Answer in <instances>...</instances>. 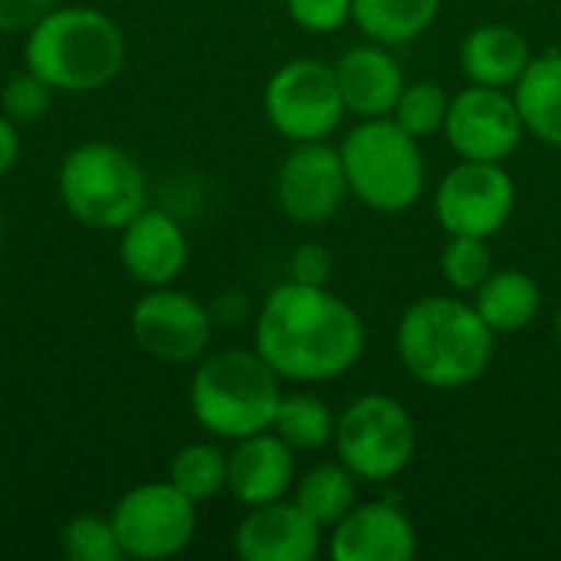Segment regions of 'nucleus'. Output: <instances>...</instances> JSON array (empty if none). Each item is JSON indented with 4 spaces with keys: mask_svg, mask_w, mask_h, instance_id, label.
I'll list each match as a JSON object with an SVG mask.
<instances>
[{
    "mask_svg": "<svg viewBox=\"0 0 561 561\" xmlns=\"http://www.w3.org/2000/svg\"><path fill=\"white\" fill-rule=\"evenodd\" d=\"M256 352L283 381H335L362 362L365 322L325 286L289 279L263 299Z\"/></svg>",
    "mask_w": 561,
    "mask_h": 561,
    "instance_id": "obj_1",
    "label": "nucleus"
},
{
    "mask_svg": "<svg viewBox=\"0 0 561 561\" xmlns=\"http://www.w3.org/2000/svg\"><path fill=\"white\" fill-rule=\"evenodd\" d=\"M398 358L414 381L434 391L477 385L496 355V332L473 302L454 296H424L398 322Z\"/></svg>",
    "mask_w": 561,
    "mask_h": 561,
    "instance_id": "obj_2",
    "label": "nucleus"
},
{
    "mask_svg": "<svg viewBox=\"0 0 561 561\" xmlns=\"http://www.w3.org/2000/svg\"><path fill=\"white\" fill-rule=\"evenodd\" d=\"M23 62L56 92H92L122 72L125 36L92 7H53L26 33Z\"/></svg>",
    "mask_w": 561,
    "mask_h": 561,
    "instance_id": "obj_3",
    "label": "nucleus"
},
{
    "mask_svg": "<svg viewBox=\"0 0 561 561\" xmlns=\"http://www.w3.org/2000/svg\"><path fill=\"white\" fill-rule=\"evenodd\" d=\"M279 375L253 348H224L204 358L191 381L194 421L220 437L243 440L273 427L276 408L283 401Z\"/></svg>",
    "mask_w": 561,
    "mask_h": 561,
    "instance_id": "obj_4",
    "label": "nucleus"
},
{
    "mask_svg": "<svg viewBox=\"0 0 561 561\" xmlns=\"http://www.w3.org/2000/svg\"><path fill=\"white\" fill-rule=\"evenodd\" d=\"M348 191L378 214L411 210L427 184L421 138L404 131L391 115L362 118L339 145Z\"/></svg>",
    "mask_w": 561,
    "mask_h": 561,
    "instance_id": "obj_5",
    "label": "nucleus"
},
{
    "mask_svg": "<svg viewBox=\"0 0 561 561\" xmlns=\"http://www.w3.org/2000/svg\"><path fill=\"white\" fill-rule=\"evenodd\" d=\"M59 197L82 227L122 230L145 207V174L128 151L85 141L59 168Z\"/></svg>",
    "mask_w": 561,
    "mask_h": 561,
    "instance_id": "obj_6",
    "label": "nucleus"
},
{
    "mask_svg": "<svg viewBox=\"0 0 561 561\" xmlns=\"http://www.w3.org/2000/svg\"><path fill=\"white\" fill-rule=\"evenodd\" d=\"M339 460L365 483H385L408 470L417 450V427L391 394L355 398L335 424Z\"/></svg>",
    "mask_w": 561,
    "mask_h": 561,
    "instance_id": "obj_7",
    "label": "nucleus"
},
{
    "mask_svg": "<svg viewBox=\"0 0 561 561\" xmlns=\"http://www.w3.org/2000/svg\"><path fill=\"white\" fill-rule=\"evenodd\" d=\"M263 108L283 138L325 141L345 115L335 66L322 59H293L279 66L266 82Z\"/></svg>",
    "mask_w": 561,
    "mask_h": 561,
    "instance_id": "obj_8",
    "label": "nucleus"
},
{
    "mask_svg": "<svg viewBox=\"0 0 561 561\" xmlns=\"http://www.w3.org/2000/svg\"><path fill=\"white\" fill-rule=\"evenodd\" d=\"M108 519L128 559L161 561L194 542L197 503L187 500L171 480L141 483L115 503Z\"/></svg>",
    "mask_w": 561,
    "mask_h": 561,
    "instance_id": "obj_9",
    "label": "nucleus"
},
{
    "mask_svg": "<svg viewBox=\"0 0 561 561\" xmlns=\"http://www.w3.org/2000/svg\"><path fill=\"white\" fill-rule=\"evenodd\" d=\"M516 210V181L500 161H463L450 168L434 191V214L447 237L500 233Z\"/></svg>",
    "mask_w": 561,
    "mask_h": 561,
    "instance_id": "obj_10",
    "label": "nucleus"
},
{
    "mask_svg": "<svg viewBox=\"0 0 561 561\" xmlns=\"http://www.w3.org/2000/svg\"><path fill=\"white\" fill-rule=\"evenodd\" d=\"M444 135L463 161H506L523 145L526 125L510 89L470 85L450 99Z\"/></svg>",
    "mask_w": 561,
    "mask_h": 561,
    "instance_id": "obj_11",
    "label": "nucleus"
},
{
    "mask_svg": "<svg viewBox=\"0 0 561 561\" xmlns=\"http://www.w3.org/2000/svg\"><path fill=\"white\" fill-rule=\"evenodd\" d=\"M348 178L339 148L325 141H296L276 171V201L293 224H325L348 197Z\"/></svg>",
    "mask_w": 561,
    "mask_h": 561,
    "instance_id": "obj_12",
    "label": "nucleus"
},
{
    "mask_svg": "<svg viewBox=\"0 0 561 561\" xmlns=\"http://www.w3.org/2000/svg\"><path fill=\"white\" fill-rule=\"evenodd\" d=\"M131 339L158 362L187 365L210 345V316L194 296L154 286L131 309Z\"/></svg>",
    "mask_w": 561,
    "mask_h": 561,
    "instance_id": "obj_13",
    "label": "nucleus"
},
{
    "mask_svg": "<svg viewBox=\"0 0 561 561\" xmlns=\"http://www.w3.org/2000/svg\"><path fill=\"white\" fill-rule=\"evenodd\" d=\"M233 549L243 561H312L322 549V526L296 500L250 506Z\"/></svg>",
    "mask_w": 561,
    "mask_h": 561,
    "instance_id": "obj_14",
    "label": "nucleus"
},
{
    "mask_svg": "<svg viewBox=\"0 0 561 561\" xmlns=\"http://www.w3.org/2000/svg\"><path fill=\"white\" fill-rule=\"evenodd\" d=\"M329 556L335 561H411L417 529L394 503H362L332 526Z\"/></svg>",
    "mask_w": 561,
    "mask_h": 561,
    "instance_id": "obj_15",
    "label": "nucleus"
},
{
    "mask_svg": "<svg viewBox=\"0 0 561 561\" xmlns=\"http://www.w3.org/2000/svg\"><path fill=\"white\" fill-rule=\"evenodd\" d=\"M118 260L141 286H168L187 263V237L181 224L158 207H141L122 230Z\"/></svg>",
    "mask_w": 561,
    "mask_h": 561,
    "instance_id": "obj_16",
    "label": "nucleus"
},
{
    "mask_svg": "<svg viewBox=\"0 0 561 561\" xmlns=\"http://www.w3.org/2000/svg\"><path fill=\"white\" fill-rule=\"evenodd\" d=\"M296 483V450L273 431L237 440L227 454V493L250 506L286 500Z\"/></svg>",
    "mask_w": 561,
    "mask_h": 561,
    "instance_id": "obj_17",
    "label": "nucleus"
},
{
    "mask_svg": "<svg viewBox=\"0 0 561 561\" xmlns=\"http://www.w3.org/2000/svg\"><path fill=\"white\" fill-rule=\"evenodd\" d=\"M335 79L342 89L345 112L358 118H385L394 112L398 95L404 92L408 79L401 62L381 43H362L339 56Z\"/></svg>",
    "mask_w": 561,
    "mask_h": 561,
    "instance_id": "obj_18",
    "label": "nucleus"
},
{
    "mask_svg": "<svg viewBox=\"0 0 561 561\" xmlns=\"http://www.w3.org/2000/svg\"><path fill=\"white\" fill-rule=\"evenodd\" d=\"M529 39L510 23H483L467 33L460 46V62L470 82L510 89L529 66Z\"/></svg>",
    "mask_w": 561,
    "mask_h": 561,
    "instance_id": "obj_19",
    "label": "nucleus"
},
{
    "mask_svg": "<svg viewBox=\"0 0 561 561\" xmlns=\"http://www.w3.org/2000/svg\"><path fill=\"white\" fill-rule=\"evenodd\" d=\"M513 99L526 135H536L549 148H561V53L533 56L513 85Z\"/></svg>",
    "mask_w": 561,
    "mask_h": 561,
    "instance_id": "obj_20",
    "label": "nucleus"
},
{
    "mask_svg": "<svg viewBox=\"0 0 561 561\" xmlns=\"http://www.w3.org/2000/svg\"><path fill=\"white\" fill-rule=\"evenodd\" d=\"M473 306L496 335H516L533 325L542 309L539 283L523 270H493L473 293Z\"/></svg>",
    "mask_w": 561,
    "mask_h": 561,
    "instance_id": "obj_21",
    "label": "nucleus"
},
{
    "mask_svg": "<svg viewBox=\"0 0 561 561\" xmlns=\"http://www.w3.org/2000/svg\"><path fill=\"white\" fill-rule=\"evenodd\" d=\"M444 0H352L355 26L381 46H401L424 36Z\"/></svg>",
    "mask_w": 561,
    "mask_h": 561,
    "instance_id": "obj_22",
    "label": "nucleus"
},
{
    "mask_svg": "<svg viewBox=\"0 0 561 561\" xmlns=\"http://www.w3.org/2000/svg\"><path fill=\"white\" fill-rule=\"evenodd\" d=\"M358 477L339 460V463H319L309 473L299 477L296 483V503L322 526L332 529L335 523H342L355 500H358Z\"/></svg>",
    "mask_w": 561,
    "mask_h": 561,
    "instance_id": "obj_23",
    "label": "nucleus"
},
{
    "mask_svg": "<svg viewBox=\"0 0 561 561\" xmlns=\"http://www.w3.org/2000/svg\"><path fill=\"white\" fill-rule=\"evenodd\" d=\"M335 424L339 417L329 411L322 398L309 391H293V394H283L270 431L279 434L296 454H312L335 440Z\"/></svg>",
    "mask_w": 561,
    "mask_h": 561,
    "instance_id": "obj_24",
    "label": "nucleus"
},
{
    "mask_svg": "<svg viewBox=\"0 0 561 561\" xmlns=\"http://www.w3.org/2000/svg\"><path fill=\"white\" fill-rule=\"evenodd\" d=\"M168 480L194 503H207L227 490V454L214 444H187L171 457Z\"/></svg>",
    "mask_w": 561,
    "mask_h": 561,
    "instance_id": "obj_25",
    "label": "nucleus"
},
{
    "mask_svg": "<svg viewBox=\"0 0 561 561\" xmlns=\"http://www.w3.org/2000/svg\"><path fill=\"white\" fill-rule=\"evenodd\" d=\"M447 108H450V95L444 92V85L421 79V82H408L404 85L391 118L404 131H411L414 138H431V135L444 131Z\"/></svg>",
    "mask_w": 561,
    "mask_h": 561,
    "instance_id": "obj_26",
    "label": "nucleus"
},
{
    "mask_svg": "<svg viewBox=\"0 0 561 561\" xmlns=\"http://www.w3.org/2000/svg\"><path fill=\"white\" fill-rule=\"evenodd\" d=\"M59 549L69 561H118L125 559L112 519L72 516L59 533Z\"/></svg>",
    "mask_w": 561,
    "mask_h": 561,
    "instance_id": "obj_27",
    "label": "nucleus"
},
{
    "mask_svg": "<svg viewBox=\"0 0 561 561\" xmlns=\"http://www.w3.org/2000/svg\"><path fill=\"white\" fill-rule=\"evenodd\" d=\"M440 273L450 289L477 293L493 273V253L480 237H450L440 253Z\"/></svg>",
    "mask_w": 561,
    "mask_h": 561,
    "instance_id": "obj_28",
    "label": "nucleus"
},
{
    "mask_svg": "<svg viewBox=\"0 0 561 561\" xmlns=\"http://www.w3.org/2000/svg\"><path fill=\"white\" fill-rule=\"evenodd\" d=\"M53 92L56 89L43 76H36L33 69H23L7 79V85L0 92V108L13 125H33L49 112Z\"/></svg>",
    "mask_w": 561,
    "mask_h": 561,
    "instance_id": "obj_29",
    "label": "nucleus"
},
{
    "mask_svg": "<svg viewBox=\"0 0 561 561\" xmlns=\"http://www.w3.org/2000/svg\"><path fill=\"white\" fill-rule=\"evenodd\" d=\"M286 13L306 33H335L352 20V0H286Z\"/></svg>",
    "mask_w": 561,
    "mask_h": 561,
    "instance_id": "obj_30",
    "label": "nucleus"
},
{
    "mask_svg": "<svg viewBox=\"0 0 561 561\" xmlns=\"http://www.w3.org/2000/svg\"><path fill=\"white\" fill-rule=\"evenodd\" d=\"M49 10L53 0H0V33H30Z\"/></svg>",
    "mask_w": 561,
    "mask_h": 561,
    "instance_id": "obj_31",
    "label": "nucleus"
},
{
    "mask_svg": "<svg viewBox=\"0 0 561 561\" xmlns=\"http://www.w3.org/2000/svg\"><path fill=\"white\" fill-rule=\"evenodd\" d=\"M289 270H293V279L322 286V279L329 276V253L319 243H306L293 253Z\"/></svg>",
    "mask_w": 561,
    "mask_h": 561,
    "instance_id": "obj_32",
    "label": "nucleus"
},
{
    "mask_svg": "<svg viewBox=\"0 0 561 561\" xmlns=\"http://www.w3.org/2000/svg\"><path fill=\"white\" fill-rule=\"evenodd\" d=\"M16 161H20V135H16V125L7 115H0V178H7Z\"/></svg>",
    "mask_w": 561,
    "mask_h": 561,
    "instance_id": "obj_33",
    "label": "nucleus"
},
{
    "mask_svg": "<svg viewBox=\"0 0 561 561\" xmlns=\"http://www.w3.org/2000/svg\"><path fill=\"white\" fill-rule=\"evenodd\" d=\"M556 335H559V342H561V302H559V309H556Z\"/></svg>",
    "mask_w": 561,
    "mask_h": 561,
    "instance_id": "obj_34",
    "label": "nucleus"
},
{
    "mask_svg": "<svg viewBox=\"0 0 561 561\" xmlns=\"http://www.w3.org/2000/svg\"><path fill=\"white\" fill-rule=\"evenodd\" d=\"M0 247H3V214H0Z\"/></svg>",
    "mask_w": 561,
    "mask_h": 561,
    "instance_id": "obj_35",
    "label": "nucleus"
}]
</instances>
